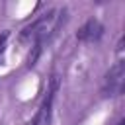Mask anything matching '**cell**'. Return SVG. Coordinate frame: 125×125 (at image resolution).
<instances>
[{"mask_svg":"<svg viewBox=\"0 0 125 125\" xmlns=\"http://www.w3.org/2000/svg\"><path fill=\"white\" fill-rule=\"evenodd\" d=\"M123 84H125V66H123V62H117L105 74L104 94L105 96H119L123 92Z\"/></svg>","mask_w":125,"mask_h":125,"instance_id":"cell-1","label":"cell"},{"mask_svg":"<svg viewBox=\"0 0 125 125\" xmlns=\"http://www.w3.org/2000/svg\"><path fill=\"white\" fill-rule=\"evenodd\" d=\"M57 90H59V76L55 74V76L51 78V82H49L47 96H45V100H43V105H41V109H39V113H37V117H39V123H43V125H49V121H51V107H53V100H55V94H57Z\"/></svg>","mask_w":125,"mask_h":125,"instance_id":"cell-2","label":"cell"},{"mask_svg":"<svg viewBox=\"0 0 125 125\" xmlns=\"http://www.w3.org/2000/svg\"><path fill=\"white\" fill-rule=\"evenodd\" d=\"M102 33H104V25H102L98 20H88V21L78 29L76 39L90 43V41H98V39L102 37Z\"/></svg>","mask_w":125,"mask_h":125,"instance_id":"cell-3","label":"cell"},{"mask_svg":"<svg viewBox=\"0 0 125 125\" xmlns=\"http://www.w3.org/2000/svg\"><path fill=\"white\" fill-rule=\"evenodd\" d=\"M41 45H43V41H35L33 51H31V53H29V57H27V66H29V68L37 62V59H39V55H41V49H43Z\"/></svg>","mask_w":125,"mask_h":125,"instance_id":"cell-4","label":"cell"},{"mask_svg":"<svg viewBox=\"0 0 125 125\" xmlns=\"http://www.w3.org/2000/svg\"><path fill=\"white\" fill-rule=\"evenodd\" d=\"M6 39H8V33H2V35H0V53H2L4 45H6Z\"/></svg>","mask_w":125,"mask_h":125,"instance_id":"cell-5","label":"cell"},{"mask_svg":"<svg viewBox=\"0 0 125 125\" xmlns=\"http://www.w3.org/2000/svg\"><path fill=\"white\" fill-rule=\"evenodd\" d=\"M27 125H39V117H37V115H35V117H33V119H31V121H29V123H27Z\"/></svg>","mask_w":125,"mask_h":125,"instance_id":"cell-6","label":"cell"},{"mask_svg":"<svg viewBox=\"0 0 125 125\" xmlns=\"http://www.w3.org/2000/svg\"><path fill=\"white\" fill-rule=\"evenodd\" d=\"M117 125H125V123H123V121H121V123H117Z\"/></svg>","mask_w":125,"mask_h":125,"instance_id":"cell-7","label":"cell"}]
</instances>
